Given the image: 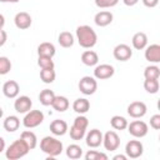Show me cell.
<instances>
[{"label": "cell", "mask_w": 160, "mask_h": 160, "mask_svg": "<svg viewBox=\"0 0 160 160\" xmlns=\"http://www.w3.org/2000/svg\"><path fill=\"white\" fill-rule=\"evenodd\" d=\"M76 40L81 48L91 49L98 42V35L91 26L80 25L76 28Z\"/></svg>", "instance_id": "1"}, {"label": "cell", "mask_w": 160, "mask_h": 160, "mask_svg": "<svg viewBox=\"0 0 160 160\" xmlns=\"http://www.w3.org/2000/svg\"><path fill=\"white\" fill-rule=\"evenodd\" d=\"M40 150L48 155V159H54L62 152L64 145L59 139L49 135V136H44L40 140Z\"/></svg>", "instance_id": "2"}, {"label": "cell", "mask_w": 160, "mask_h": 160, "mask_svg": "<svg viewBox=\"0 0 160 160\" xmlns=\"http://www.w3.org/2000/svg\"><path fill=\"white\" fill-rule=\"evenodd\" d=\"M88 126H89V119L85 115H78L74 119L72 125L70 126V130H69L70 138L72 140H75V141L82 140L85 138Z\"/></svg>", "instance_id": "3"}, {"label": "cell", "mask_w": 160, "mask_h": 160, "mask_svg": "<svg viewBox=\"0 0 160 160\" xmlns=\"http://www.w3.org/2000/svg\"><path fill=\"white\" fill-rule=\"evenodd\" d=\"M29 151H30V149L24 142V140L18 139V140H15L14 142H11L5 149V156L9 160H18V159L24 158Z\"/></svg>", "instance_id": "4"}, {"label": "cell", "mask_w": 160, "mask_h": 160, "mask_svg": "<svg viewBox=\"0 0 160 160\" xmlns=\"http://www.w3.org/2000/svg\"><path fill=\"white\" fill-rule=\"evenodd\" d=\"M44 118L45 116L41 110H30L25 114V116L22 119V125L26 129H34L42 124Z\"/></svg>", "instance_id": "5"}, {"label": "cell", "mask_w": 160, "mask_h": 160, "mask_svg": "<svg viewBox=\"0 0 160 160\" xmlns=\"http://www.w3.org/2000/svg\"><path fill=\"white\" fill-rule=\"evenodd\" d=\"M128 131L131 136L136 138V139H141L145 138L149 132V126L145 121L142 120H134L130 124H128Z\"/></svg>", "instance_id": "6"}, {"label": "cell", "mask_w": 160, "mask_h": 160, "mask_svg": "<svg viewBox=\"0 0 160 160\" xmlns=\"http://www.w3.org/2000/svg\"><path fill=\"white\" fill-rule=\"evenodd\" d=\"M78 88L84 95H92L98 90V81L94 76H82L79 80Z\"/></svg>", "instance_id": "7"}, {"label": "cell", "mask_w": 160, "mask_h": 160, "mask_svg": "<svg viewBox=\"0 0 160 160\" xmlns=\"http://www.w3.org/2000/svg\"><path fill=\"white\" fill-rule=\"evenodd\" d=\"M105 150L108 151H115L120 146V136L118 135L116 131L109 130L102 135V144Z\"/></svg>", "instance_id": "8"}, {"label": "cell", "mask_w": 160, "mask_h": 160, "mask_svg": "<svg viewBox=\"0 0 160 160\" xmlns=\"http://www.w3.org/2000/svg\"><path fill=\"white\" fill-rule=\"evenodd\" d=\"M144 152V145L140 140H130L125 145V155L130 159H138Z\"/></svg>", "instance_id": "9"}, {"label": "cell", "mask_w": 160, "mask_h": 160, "mask_svg": "<svg viewBox=\"0 0 160 160\" xmlns=\"http://www.w3.org/2000/svg\"><path fill=\"white\" fill-rule=\"evenodd\" d=\"M129 116L134 118V119H140L142 116L146 115L148 112V106L145 102L142 101H132L128 105V109H126Z\"/></svg>", "instance_id": "10"}, {"label": "cell", "mask_w": 160, "mask_h": 160, "mask_svg": "<svg viewBox=\"0 0 160 160\" xmlns=\"http://www.w3.org/2000/svg\"><path fill=\"white\" fill-rule=\"evenodd\" d=\"M115 74V69L112 65L110 64H100V65H95L94 69V78L96 80H106L110 79L111 76H114Z\"/></svg>", "instance_id": "11"}, {"label": "cell", "mask_w": 160, "mask_h": 160, "mask_svg": "<svg viewBox=\"0 0 160 160\" xmlns=\"http://www.w3.org/2000/svg\"><path fill=\"white\" fill-rule=\"evenodd\" d=\"M112 55L118 61H128L132 56V49L128 44H118L112 50Z\"/></svg>", "instance_id": "12"}, {"label": "cell", "mask_w": 160, "mask_h": 160, "mask_svg": "<svg viewBox=\"0 0 160 160\" xmlns=\"http://www.w3.org/2000/svg\"><path fill=\"white\" fill-rule=\"evenodd\" d=\"M102 132L99 129H91L89 132L85 134V142L89 148L96 149L102 144Z\"/></svg>", "instance_id": "13"}, {"label": "cell", "mask_w": 160, "mask_h": 160, "mask_svg": "<svg viewBox=\"0 0 160 160\" xmlns=\"http://www.w3.org/2000/svg\"><path fill=\"white\" fill-rule=\"evenodd\" d=\"M32 108V101L28 95H21V96H16L15 101H14V109L16 112L19 114H26L28 111H30Z\"/></svg>", "instance_id": "14"}, {"label": "cell", "mask_w": 160, "mask_h": 160, "mask_svg": "<svg viewBox=\"0 0 160 160\" xmlns=\"http://www.w3.org/2000/svg\"><path fill=\"white\" fill-rule=\"evenodd\" d=\"M14 24H15V26H16L18 29H20V30H26V29H29V28L31 26L32 19H31V16H30L29 12H26V11H20V12H18V14L15 15V18H14Z\"/></svg>", "instance_id": "15"}, {"label": "cell", "mask_w": 160, "mask_h": 160, "mask_svg": "<svg viewBox=\"0 0 160 160\" xmlns=\"http://www.w3.org/2000/svg\"><path fill=\"white\" fill-rule=\"evenodd\" d=\"M19 92H20V85L18 84V81L8 80V81L4 82V85H2V94L8 99H15L16 96H19Z\"/></svg>", "instance_id": "16"}, {"label": "cell", "mask_w": 160, "mask_h": 160, "mask_svg": "<svg viewBox=\"0 0 160 160\" xmlns=\"http://www.w3.org/2000/svg\"><path fill=\"white\" fill-rule=\"evenodd\" d=\"M145 59L151 64H159L160 62V45L159 44H151L145 48Z\"/></svg>", "instance_id": "17"}, {"label": "cell", "mask_w": 160, "mask_h": 160, "mask_svg": "<svg viewBox=\"0 0 160 160\" xmlns=\"http://www.w3.org/2000/svg\"><path fill=\"white\" fill-rule=\"evenodd\" d=\"M49 128H50L51 134L55 135V136H62L69 130L68 122L65 120H62V119H55V120H52L50 122V126Z\"/></svg>", "instance_id": "18"}, {"label": "cell", "mask_w": 160, "mask_h": 160, "mask_svg": "<svg viewBox=\"0 0 160 160\" xmlns=\"http://www.w3.org/2000/svg\"><path fill=\"white\" fill-rule=\"evenodd\" d=\"M112 20H114V15L111 11H108V10H101V11L96 12L94 16V22L100 28L110 25L112 22Z\"/></svg>", "instance_id": "19"}, {"label": "cell", "mask_w": 160, "mask_h": 160, "mask_svg": "<svg viewBox=\"0 0 160 160\" xmlns=\"http://www.w3.org/2000/svg\"><path fill=\"white\" fill-rule=\"evenodd\" d=\"M51 106H52V109H54L55 111H58V112H64V111H66V110L69 109L70 102H69V100H68L66 96L55 95V98H54V100H52V102H51Z\"/></svg>", "instance_id": "20"}, {"label": "cell", "mask_w": 160, "mask_h": 160, "mask_svg": "<svg viewBox=\"0 0 160 160\" xmlns=\"http://www.w3.org/2000/svg\"><path fill=\"white\" fill-rule=\"evenodd\" d=\"M131 44H132V48L136 49V50H142L148 46V36L145 32L142 31H139V32H135L132 35V39H131Z\"/></svg>", "instance_id": "21"}, {"label": "cell", "mask_w": 160, "mask_h": 160, "mask_svg": "<svg viewBox=\"0 0 160 160\" xmlns=\"http://www.w3.org/2000/svg\"><path fill=\"white\" fill-rule=\"evenodd\" d=\"M72 110L79 115H85L90 110V101L85 98H79L72 102Z\"/></svg>", "instance_id": "22"}, {"label": "cell", "mask_w": 160, "mask_h": 160, "mask_svg": "<svg viewBox=\"0 0 160 160\" xmlns=\"http://www.w3.org/2000/svg\"><path fill=\"white\" fill-rule=\"evenodd\" d=\"M81 62L86 66H95L99 62V55L94 50H85L81 54Z\"/></svg>", "instance_id": "23"}, {"label": "cell", "mask_w": 160, "mask_h": 160, "mask_svg": "<svg viewBox=\"0 0 160 160\" xmlns=\"http://www.w3.org/2000/svg\"><path fill=\"white\" fill-rule=\"evenodd\" d=\"M56 54V49L54 46V44L49 42V41H44L38 46V56H49V58H54V55Z\"/></svg>", "instance_id": "24"}, {"label": "cell", "mask_w": 160, "mask_h": 160, "mask_svg": "<svg viewBox=\"0 0 160 160\" xmlns=\"http://www.w3.org/2000/svg\"><path fill=\"white\" fill-rule=\"evenodd\" d=\"M58 42H59V45L61 48L68 49V48H71L74 45L75 38L70 31H61L59 34V36H58Z\"/></svg>", "instance_id": "25"}, {"label": "cell", "mask_w": 160, "mask_h": 160, "mask_svg": "<svg viewBox=\"0 0 160 160\" xmlns=\"http://www.w3.org/2000/svg\"><path fill=\"white\" fill-rule=\"evenodd\" d=\"M2 126L5 129V131L8 132H14L19 129L20 126V119L15 115H10V116H6L4 122H2Z\"/></svg>", "instance_id": "26"}, {"label": "cell", "mask_w": 160, "mask_h": 160, "mask_svg": "<svg viewBox=\"0 0 160 160\" xmlns=\"http://www.w3.org/2000/svg\"><path fill=\"white\" fill-rule=\"evenodd\" d=\"M20 139L24 140V142L29 146L30 150H32L38 146V138H36L35 132H32L31 130H24L20 135Z\"/></svg>", "instance_id": "27"}, {"label": "cell", "mask_w": 160, "mask_h": 160, "mask_svg": "<svg viewBox=\"0 0 160 160\" xmlns=\"http://www.w3.org/2000/svg\"><path fill=\"white\" fill-rule=\"evenodd\" d=\"M55 98V92L50 89H44L39 94V101L44 106H51V102Z\"/></svg>", "instance_id": "28"}, {"label": "cell", "mask_w": 160, "mask_h": 160, "mask_svg": "<svg viewBox=\"0 0 160 160\" xmlns=\"http://www.w3.org/2000/svg\"><path fill=\"white\" fill-rule=\"evenodd\" d=\"M128 120L124 118V116H120V115H114L111 119H110V125L114 130H125L128 128Z\"/></svg>", "instance_id": "29"}, {"label": "cell", "mask_w": 160, "mask_h": 160, "mask_svg": "<svg viewBox=\"0 0 160 160\" xmlns=\"http://www.w3.org/2000/svg\"><path fill=\"white\" fill-rule=\"evenodd\" d=\"M66 156L71 160H78L82 156V149L78 144H70L66 148Z\"/></svg>", "instance_id": "30"}, {"label": "cell", "mask_w": 160, "mask_h": 160, "mask_svg": "<svg viewBox=\"0 0 160 160\" xmlns=\"http://www.w3.org/2000/svg\"><path fill=\"white\" fill-rule=\"evenodd\" d=\"M56 72L54 69H41L40 70V79L44 84H51L55 81Z\"/></svg>", "instance_id": "31"}, {"label": "cell", "mask_w": 160, "mask_h": 160, "mask_svg": "<svg viewBox=\"0 0 160 160\" xmlns=\"http://www.w3.org/2000/svg\"><path fill=\"white\" fill-rule=\"evenodd\" d=\"M159 88H160L159 79H145L144 80V89L146 90V92L156 94L159 91Z\"/></svg>", "instance_id": "32"}, {"label": "cell", "mask_w": 160, "mask_h": 160, "mask_svg": "<svg viewBox=\"0 0 160 160\" xmlns=\"http://www.w3.org/2000/svg\"><path fill=\"white\" fill-rule=\"evenodd\" d=\"M145 79H159L160 78V68L156 65H149L144 70Z\"/></svg>", "instance_id": "33"}, {"label": "cell", "mask_w": 160, "mask_h": 160, "mask_svg": "<svg viewBox=\"0 0 160 160\" xmlns=\"http://www.w3.org/2000/svg\"><path fill=\"white\" fill-rule=\"evenodd\" d=\"M38 65L40 69H55L54 60L49 56H38Z\"/></svg>", "instance_id": "34"}, {"label": "cell", "mask_w": 160, "mask_h": 160, "mask_svg": "<svg viewBox=\"0 0 160 160\" xmlns=\"http://www.w3.org/2000/svg\"><path fill=\"white\" fill-rule=\"evenodd\" d=\"M85 160H108V155L101 151L89 150L85 154Z\"/></svg>", "instance_id": "35"}, {"label": "cell", "mask_w": 160, "mask_h": 160, "mask_svg": "<svg viewBox=\"0 0 160 160\" xmlns=\"http://www.w3.org/2000/svg\"><path fill=\"white\" fill-rule=\"evenodd\" d=\"M11 70V61L6 56H0V75H6Z\"/></svg>", "instance_id": "36"}, {"label": "cell", "mask_w": 160, "mask_h": 160, "mask_svg": "<svg viewBox=\"0 0 160 160\" xmlns=\"http://www.w3.org/2000/svg\"><path fill=\"white\" fill-rule=\"evenodd\" d=\"M94 1H95V5L100 9L112 8L119 2V0H94Z\"/></svg>", "instance_id": "37"}, {"label": "cell", "mask_w": 160, "mask_h": 160, "mask_svg": "<svg viewBox=\"0 0 160 160\" xmlns=\"http://www.w3.org/2000/svg\"><path fill=\"white\" fill-rule=\"evenodd\" d=\"M150 126L154 129V130H159L160 129V115L159 114H155L150 118Z\"/></svg>", "instance_id": "38"}, {"label": "cell", "mask_w": 160, "mask_h": 160, "mask_svg": "<svg viewBox=\"0 0 160 160\" xmlns=\"http://www.w3.org/2000/svg\"><path fill=\"white\" fill-rule=\"evenodd\" d=\"M8 41V32L4 29H0V48L4 46Z\"/></svg>", "instance_id": "39"}, {"label": "cell", "mask_w": 160, "mask_h": 160, "mask_svg": "<svg viewBox=\"0 0 160 160\" xmlns=\"http://www.w3.org/2000/svg\"><path fill=\"white\" fill-rule=\"evenodd\" d=\"M141 1L146 8H155L159 4V0H141Z\"/></svg>", "instance_id": "40"}, {"label": "cell", "mask_w": 160, "mask_h": 160, "mask_svg": "<svg viewBox=\"0 0 160 160\" xmlns=\"http://www.w3.org/2000/svg\"><path fill=\"white\" fill-rule=\"evenodd\" d=\"M122 2L126 5V6H134L139 2V0H122Z\"/></svg>", "instance_id": "41"}, {"label": "cell", "mask_w": 160, "mask_h": 160, "mask_svg": "<svg viewBox=\"0 0 160 160\" xmlns=\"http://www.w3.org/2000/svg\"><path fill=\"white\" fill-rule=\"evenodd\" d=\"M5 149H6L5 140H4V138H2V136H0V154H1L2 151H5Z\"/></svg>", "instance_id": "42"}, {"label": "cell", "mask_w": 160, "mask_h": 160, "mask_svg": "<svg viewBox=\"0 0 160 160\" xmlns=\"http://www.w3.org/2000/svg\"><path fill=\"white\" fill-rule=\"evenodd\" d=\"M126 159H128V156L126 155H121V154H118V155H115L112 158V160H126Z\"/></svg>", "instance_id": "43"}, {"label": "cell", "mask_w": 160, "mask_h": 160, "mask_svg": "<svg viewBox=\"0 0 160 160\" xmlns=\"http://www.w3.org/2000/svg\"><path fill=\"white\" fill-rule=\"evenodd\" d=\"M4 25H5V18L2 14H0V29H4Z\"/></svg>", "instance_id": "44"}, {"label": "cell", "mask_w": 160, "mask_h": 160, "mask_svg": "<svg viewBox=\"0 0 160 160\" xmlns=\"http://www.w3.org/2000/svg\"><path fill=\"white\" fill-rule=\"evenodd\" d=\"M2 115H4V110H2V108L0 106V119L2 118Z\"/></svg>", "instance_id": "45"}, {"label": "cell", "mask_w": 160, "mask_h": 160, "mask_svg": "<svg viewBox=\"0 0 160 160\" xmlns=\"http://www.w3.org/2000/svg\"><path fill=\"white\" fill-rule=\"evenodd\" d=\"M20 0H8V2H12V4H15V2H19Z\"/></svg>", "instance_id": "46"}, {"label": "cell", "mask_w": 160, "mask_h": 160, "mask_svg": "<svg viewBox=\"0 0 160 160\" xmlns=\"http://www.w3.org/2000/svg\"><path fill=\"white\" fill-rule=\"evenodd\" d=\"M0 2H8V0H0Z\"/></svg>", "instance_id": "47"}]
</instances>
